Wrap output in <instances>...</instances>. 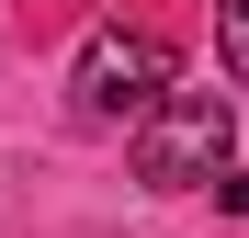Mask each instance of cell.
I'll return each mask as SVG.
<instances>
[{
  "label": "cell",
  "mask_w": 249,
  "mask_h": 238,
  "mask_svg": "<svg viewBox=\"0 0 249 238\" xmlns=\"http://www.w3.org/2000/svg\"><path fill=\"white\" fill-rule=\"evenodd\" d=\"M215 204H227V216H249V170H227V182H215Z\"/></svg>",
  "instance_id": "277c9868"
},
{
  "label": "cell",
  "mask_w": 249,
  "mask_h": 238,
  "mask_svg": "<svg viewBox=\"0 0 249 238\" xmlns=\"http://www.w3.org/2000/svg\"><path fill=\"white\" fill-rule=\"evenodd\" d=\"M170 79H181V57L159 46V34H136V23H102L91 46H79V113L91 125H136V113H159L170 102Z\"/></svg>",
  "instance_id": "7a4b0ae2"
},
{
  "label": "cell",
  "mask_w": 249,
  "mask_h": 238,
  "mask_svg": "<svg viewBox=\"0 0 249 238\" xmlns=\"http://www.w3.org/2000/svg\"><path fill=\"white\" fill-rule=\"evenodd\" d=\"M227 147H238L227 91H170L159 113L124 125V159H136L147 193H215V182H227Z\"/></svg>",
  "instance_id": "6da1fadb"
},
{
  "label": "cell",
  "mask_w": 249,
  "mask_h": 238,
  "mask_svg": "<svg viewBox=\"0 0 249 238\" xmlns=\"http://www.w3.org/2000/svg\"><path fill=\"white\" fill-rule=\"evenodd\" d=\"M215 46H227V79H249V0H215Z\"/></svg>",
  "instance_id": "3957f363"
}]
</instances>
